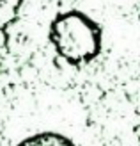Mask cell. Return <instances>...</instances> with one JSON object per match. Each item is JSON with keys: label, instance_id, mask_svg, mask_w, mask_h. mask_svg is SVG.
<instances>
[{"label": "cell", "instance_id": "cell-2", "mask_svg": "<svg viewBox=\"0 0 140 146\" xmlns=\"http://www.w3.org/2000/svg\"><path fill=\"white\" fill-rule=\"evenodd\" d=\"M16 146H78V144L73 143L69 137H66L62 134L41 132V134H34L30 137H27V139L18 143Z\"/></svg>", "mask_w": 140, "mask_h": 146}, {"label": "cell", "instance_id": "cell-1", "mask_svg": "<svg viewBox=\"0 0 140 146\" xmlns=\"http://www.w3.org/2000/svg\"><path fill=\"white\" fill-rule=\"evenodd\" d=\"M101 27L98 21L80 11H66L50 25V43L58 57L80 68L92 62L101 54Z\"/></svg>", "mask_w": 140, "mask_h": 146}, {"label": "cell", "instance_id": "cell-3", "mask_svg": "<svg viewBox=\"0 0 140 146\" xmlns=\"http://www.w3.org/2000/svg\"><path fill=\"white\" fill-rule=\"evenodd\" d=\"M7 54H9V34H7V27L0 21V68H2Z\"/></svg>", "mask_w": 140, "mask_h": 146}]
</instances>
